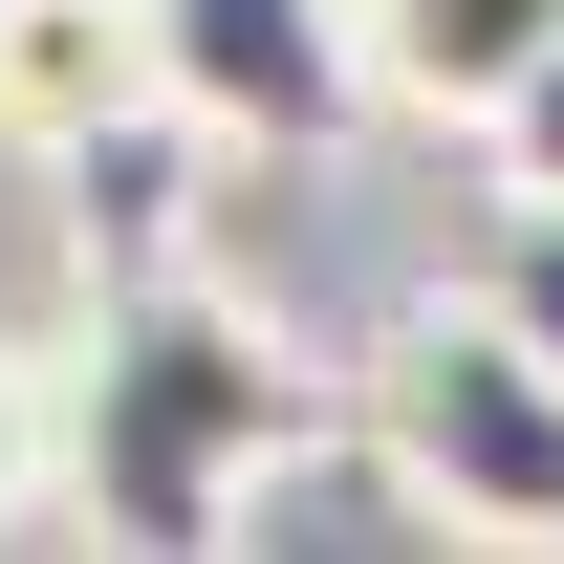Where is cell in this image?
<instances>
[{
    "label": "cell",
    "mask_w": 564,
    "mask_h": 564,
    "mask_svg": "<svg viewBox=\"0 0 564 564\" xmlns=\"http://www.w3.org/2000/svg\"><path fill=\"white\" fill-rule=\"evenodd\" d=\"M478 196H564V44L521 66V109L478 131Z\"/></svg>",
    "instance_id": "9"
},
{
    "label": "cell",
    "mask_w": 564,
    "mask_h": 564,
    "mask_svg": "<svg viewBox=\"0 0 564 564\" xmlns=\"http://www.w3.org/2000/svg\"><path fill=\"white\" fill-rule=\"evenodd\" d=\"M348 413L413 456V499L456 521V564H564V369L499 326L478 282L413 304V326H369Z\"/></svg>",
    "instance_id": "2"
},
{
    "label": "cell",
    "mask_w": 564,
    "mask_h": 564,
    "mask_svg": "<svg viewBox=\"0 0 564 564\" xmlns=\"http://www.w3.org/2000/svg\"><path fill=\"white\" fill-rule=\"evenodd\" d=\"M326 413H348V369L304 348V326H261L217 261L87 282L66 369H44V499H66L87 543H131V564H217L239 478H261L282 434H326Z\"/></svg>",
    "instance_id": "1"
},
{
    "label": "cell",
    "mask_w": 564,
    "mask_h": 564,
    "mask_svg": "<svg viewBox=\"0 0 564 564\" xmlns=\"http://www.w3.org/2000/svg\"><path fill=\"white\" fill-rule=\"evenodd\" d=\"M543 44H564V0H369V109H413V131H499Z\"/></svg>",
    "instance_id": "6"
},
{
    "label": "cell",
    "mask_w": 564,
    "mask_h": 564,
    "mask_svg": "<svg viewBox=\"0 0 564 564\" xmlns=\"http://www.w3.org/2000/svg\"><path fill=\"white\" fill-rule=\"evenodd\" d=\"M22 521H44V369L0 348V543H22Z\"/></svg>",
    "instance_id": "10"
},
{
    "label": "cell",
    "mask_w": 564,
    "mask_h": 564,
    "mask_svg": "<svg viewBox=\"0 0 564 564\" xmlns=\"http://www.w3.org/2000/svg\"><path fill=\"white\" fill-rule=\"evenodd\" d=\"M152 87V22L131 0H0V152H66L87 109Z\"/></svg>",
    "instance_id": "7"
},
{
    "label": "cell",
    "mask_w": 564,
    "mask_h": 564,
    "mask_svg": "<svg viewBox=\"0 0 564 564\" xmlns=\"http://www.w3.org/2000/svg\"><path fill=\"white\" fill-rule=\"evenodd\" d=\"M152 22V87L196 109L217 152H348L369 131V0H131Z\"/></svg>",
    "instance_id": "3"
},
{
    "label": "cell",
    "mask_w": 564,
    "mask_h": 564,
    "mask_svg": "<svg viewBox=\"0 0 564 564\" xmlns=\"http://www.w3.org/2000/svg\"><path fill=\"white\" fill-rule=\"evenodd\" d=\"M478 304H499V326L564 369V196H499V239H478Z\"/></svg>",
    "instance_id": "8"
},
{
    "label": "cell",
    "mask_w": 564,
    "mask_h": 564,
    "mask_svg": "<svg viewBox=\"0 0 564 564\" xmlns=\"http://www.w3.org/2000/svg\"><path fill=\"white\" fill-rule=\"evenodd\" d=\"M217 196H239V152H217L174 87H131V109H87V131L44 152L66 282H174V261H217Z\"/></svg>",
    "instance_id": "4"
},
{
    "label": "cell",
    "mask_w": 564,
    "mask_h": 564,
    "mask_svg": "<svg viewBox=\"0 0 564 564\" xmlns=\"http://www.w3.org/2000/svg\"><path fill=\"white\" fill-rule=\"evenodd\" d=\"M217 564H456V521L413 499V456H391L369 413H326V434H282L261 478H239Z\"/></svg>",
    "instance_id": "5"
}]
</instances>
